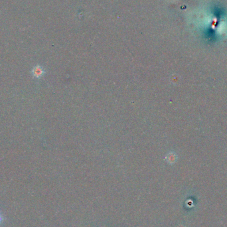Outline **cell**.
Listing matches in <instances>:
<instances>
[{"mask_svg": "<svg viewBox=\"0 0 227 227\" xmlns=\"http://www.w3.org/2000/svg\"><path fill=\"white\" fill-rule=\"evenodd\" d=\"M44 73H45V71H44L43 68L40 66H36L33 68V70H32V74H33V76L37 78H41L43 75Z\"/></svg>", "mask_w": 227, "mask_h": 227, "instance_id": "obj_1", "label": "cell"}, {"mask_svg": "<svg viewBox=\"0 0 227 227\" xmlns=\"http://www.w3.org/2000/svg\"><path fill=\"white\" fill-rule=\"evenodd\" d=\"M2 221H3V217L2 216V214H0V223H1L2 222Z\"/></svg>", "mask_w": 227, "mask_h": 227, "instance_id": "obj_2", "label": "cell"}]
</instances>
